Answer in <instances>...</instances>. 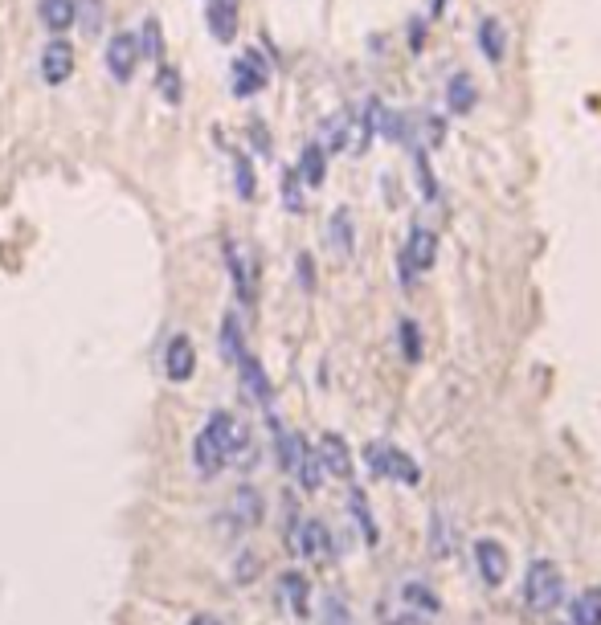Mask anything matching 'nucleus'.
<instances>
[{
  "label": "nucleus",
  "instance_id": "f257e3e1",
  "mask_svg": "<svg viewBox=\"0 0 601 625\" xmlns=\"http://www.w3.org/2000/svg\"><path fill=\"white\" fill-rule=\"evenodd\" d=\"M524 592H527V605L540 609V613H548V609H557L560 601H565V576H560L557 564H548V560H536V564L527 568Z\"/></svg>",
  "mask_w": 601,
  "mask_h": 625
},
{
  "label": "nucleus",
  "instance_id": "f03ea898",
  "mask_svg": "<svg viewBox=\"0 0 601 625\" xmlns=\"http://www.w3.org/2000/svg\"><path fill=\"white\" fill-rule=\"evenodd\" d=\"M369 466L377 478H397V483H405V486L421 483V466L409 454L393 450V445H369Z\"/></svg>",
  "mask_w": 601,
  "mask_h": 625
},
{
  "label": "nucleus",
  "instance_id": "7ed1b4c3",
  "mask_svg": "<svg viewBox=\"0 0 601 625\" xmlns=\"http://www.w3.org/2000/svg\"><path fill=\"white\" fill-rule=\"evenodd\" d=\"M434 258H438V233L413 225L409 246H405V254H401V282H409L413 270H418V274L429 270V266H434Z\"/></svg>",
  "mask_w": 601,
  "mask_h": 625
},
{
  "label": "nucleus",
  "instance_id": "20e7f679",
  "mask_svg": "<svg viewBox=\"0 0 601 625\" xmlns=\"http://www.w3.org/2000/svg\"><path fill=\"white\" fill-rule=\"evenodd\" d=\"M103 58H107V70L115 83H132L135 66H140V42H135V34H115L107 42V50H103Z\"/></svg>",
  "mask_w": 601,
  "mask_h": 625
},
{
  "label": "nucleus",
  "instance_id": "39448f33",
  "mask_svg": "<svg viewBox=\"0 0 601 625\" xmlns=\"http://www.w3.org/2000/svg\"><path fill=\"white\" fill-rule=\"evenodd\" d=\"M266 78H271V66L262 62V54H258V50H250L246 58L233 62V94H238V99L258 94L266 86Z\"/></svg>",
  "mask_w": 601,
  "mask_h": 625
},
{
  "label": "nucleus",
  "instance_id": "423d86ee",
  "mask_svg": "<svg viewBox=\"0 0 601 625\" xmlns=\"http://www.w3.org/2000/svg\"><path fill=\"white\" fill-rule=\"evenodd\" d=\"M70 74H74V45H70L66 37L45 42V50H42V78L50 86H62Z\"/></svg>",
  "mask_w": 601,
  "mask_h": 625
},
{
  "label": "nucleus",
  "instance_id": "0eeeda50",
  "mask_svg": "<svg viewBox=\"0 0 601 625\" xmlns=\"http://www.w3.org/2000/svg\"><path fill=\"white\" fill-rule=\"evenodd\" d=\"M192 372H197V347H192L189 336H172L164 347V376L184 385Z\"/></svg>",
  "mask_w": 601,
  "mask_h": 625
},
{
  "label": "nucleus",
  "instance_id": "6e6552de",
  "mask_svg": "<svg viewBox=\"0 0 601 625\" xmlns=\"http://www.w3.org/2000/svg\"><path fill=\"white\" fill-rule=\"evenodd\" d=\"M295 552L307 560H328L331 556V535L320 519H303L295 527Z\"/></svg>",
  "mask_w": 601,
  "mask_h": 625
},
{
  "label": "nucleus",
  "instance_id": "1a4fd4ad",
  "mask_svg": "<svg viewBox=\"0 0 601 625\" xmlns=\"http://www.w3.org/2000/svg\"><path fill=\"white\" fill-rule=\"evenodd\" d=\"M475 564H478V576H483L487 584H503V576H507L511 560H507V552H503V543L478 540V543H475Z\"/></svg>",
  "mask_w": 601,
  "mask_h": 625
},
{
  "label": "nucleus",
  "instance_id": "9d476101",
  "mask_svg": "<svg viewBox=\"0 0 601 625\" xmlns=\"http://www.w3.org/2000/svg\"><path fill=\"white\" fill-rule=\"evenodd\" d=\"M192 462H197V474L201 478H213V474H222V466L230 458H225V450H222V442H217L209 429H201L197 434V442H192Z\"/></svg>",
  "mask_w": 601,
  "mask_h": 625
},
{
  "label": "nucleus",
  "instance_id": "9b49d317",
  "mask_svg": "<svg viewBox=\"0 0 601 625\" xmlns=\"http://www.w3.org/2000/svg\"><path fill=\"white\" fill-rule=\"evenodd\" d=\"M320 462L331 478H352V450L344 445L340 434H323L320 437Z\"/></svg>",
  "mask_w": 601,
  "mask_h": 625
},
{
  "label": "nucleus",
  "instance_id": "f8f14e48",
  "mask_svg": "<svg viewBox=\"0 0 601 625\" xmlns=\"http://www.w3.org/2000/svg\"><path fill=\"white\" fill-rule=\"evenodd\" d=\"M225 262H230V278H233V290H238L241 303H254V270H250L246 254H241L238 241H225Z\"/></svg>",
  "mask_w": 601,
  "mask_h": 625
},
{
  "label": "nucleus",
  "instance_id": "ddd939ff",
  "mask_svg": "<svg viewBox=\"0 0 601 625\" xmlns=\"http://www.w3.org/2000/svg\"><path fill=\"white\" fill-rule=\"evenodd\" d=\"M315 143H320L323 151H348L352 148V111H340V115L323 119L320 140Z\"/></svg>",
  "mask_w": 601,
  "mask_h": 625
},
{
  "label": "nucleus",
  "instance_id": "4468645a",
  "mask_svg": "<svg viewBox=\"0 0 601 625\" xmlns=\"http://www.w3.org/2000/svg\"><path fill=\"white\" fill-rule=\"evenodd\" d=\"M230 515H233V523H238V527H258V523H262V515H266L262 494H258L254 486H238Z\"/></svg>",
  "mask_w": 601,
  "mask_h": 625
},
{
  "label": "nucleus",
  "instance_id": "2eb2a0df",
  "mask_svg": "<svg viewBox=\"0 0 601 625\" xmlns=\"http://www.w3.org/2000/svg\"><path fill=\"white\" fill-rule=\"evenodd\" d=\"M238 368H241V388L250 393V401H258V405H271V380H266V372H262V364L254 360V356H241L238 360Z\"/></svg>",
  "mask_w": 601,
  "mask_h": 625
},
{
  "label": "nucleus",
  "instance_id": "dca6fc26",
  "mask_svg": "<svg viewBox=\"0 0 601 625\" xmlns=\"http://www.w3.org/2000/svg\"><path fill=\"white\" fill-rule=\"evenodd\" d=\"M328 241H331V249H336L340 258H348L356 249V225H352V213H348V209H336V213H331Z\"/></svg>",
  "mask_w": 601,
  "mask_h": 625
},
{
  "label": "nucleus",
  "instance_id": "f3484780",
  "mask_svg": "<svg viewBox=\"0 0 601 625\" xmlns=\"http://www.w3.org/2000/svg\"><path fill=\"white\" fill-rule=\"evenodd\" d=\"M478 50H483V58L495 62V66H499L503 54H507V34H503V25L495 17L478 21Z\"/></svg>",
  "mask_w": 601,
  "mask_h": 625
},
{
  "label": "nucleus",
  "instance_id": "a211bd4d",
  "mask_svg": "<svg viewBox=\"0 0 601 625\" xmlns=\"http://www.w3.org/2000/svg\"><path fill=\"white\" fill-rule=\"evenodd\" d=\"M323 176H328V151H323L320 143H307L303 156H299V181L311 184V189H320Z\"/></svg>",
  "mask_w": 601,
  "mask_h": 625
},
{
  "label": "nucleus",
  "instance_id": "6ab92c4d",
  "mask_svg": "<svg viewBox=\"0 0 601 625\" xmlns=\"http://www.w3.org/2000/svg\"><path fill=\"white\" fill-rule=\"evenodd\" d=\"M295 478H299V486H303V491H320V486H323V478H328V470H323L320 454H315L307 442H303V450H299Z\"/></svg>",
  "mask_w": 601,
  "mask_h": 625
},
{
  "label": "nucleus",
  "instance_id": "aec40b11",
  "mask_svg": "<svg viewBox=\"0 0 601 625\" xmlns=\"http://www.w3.org/2000/svg\"><path fill=\"white\" fill-rule=\"evenodd\" d=\"M37 17L50 34H62V29L74 25V0H42L37 5Z\"/></svg>",
  "mask_w": 601,
  "mask_h": 625
},
{
  "label": "nucleus",
  "instance_id": "412c9836",
  "mask_svg": "<svg viewBox=\"0 0 601 625\" xmlns=\"http://www.w3.org/2000/svg\"><path fill=\"white\" fill-rule=\"evenodd\" d=\"M475 83H470V74H454L450 83H446V107L454 111V115H467V111H475Z\"/></svg>",
  "mask_w": 601,
  "mask_h": 625
},
{
  "label": "nucleus",
  "instance_id": "4be33fe9",
  "mask_svg": "<svg viewBox=\"0 0 601 625\" xmlns=\"http://www.w3.org/2000/svg\"><path fill=\"white\" fill-rule=\"evenodd\" d=\"M209 29H213L217 42H233V34H238V13H233V0H213V5H209Z\"/></svg>",
  "mask_w": 601,
  "mask_h": 625
},
{
  "label": "nucleus",
  "instance_id": "5701e85b",
  "mask_svg": "<svg viewBox=\"0 0 601 625\" xmlns=\"http://www.w3.org/2000/svg\"><path fill=\"white\" fill-rule=\"evenodd\" d=\"M568 621H573V625H601V589H585L581 597L573 601Z\"/></svg>",
  "mask_w": 601,
  "mask_h": 625
},
{
  "label": "nucleus",
  "instance_id": "b1692460",
  "mask_svg": "<svg viewBox=\"0 0 601 625\" xmlns=\"http://www.w3.org/2000/svg\"><path fill=\"white\" fill-rule=\"evenodd\" d=\"M401 597H405V605H409V609H418V613H429V617H434L438 609H442L438 592L429 589V584H421V581H409V584H405Z\"/></svg>",
  "mask_w": 601,
  "mask_h": 625
},
{
  "label": "nucleus",
  "instance_id": "393cba45",
  "mask_svg": "<svg viewBox=\"0 0 601 625\" xmlns=\"http://www.w3.org/2000/svg\"><path fill=\"white\" fill-rule=\"evenodd\" d=\"M103 21H107V9H103V0H74V25L83 34H99Z\"/></svg>",
  "mask_w": 601,
  "mask_h": 625
},
{
  "label": "nucleus",
  "instance_id": "a878e982",
  "mask_svg": "<svg viewBox=\"0 0 601 625\" xmlns=\"http://www.w3.org/2000/svg\"><path fill=\"white\" fill-rule=\"evenodd\" d=\"M282 597H287V605L303 617L307 613V601H311V589H307V581L299 572H287V576H282Z\"/></svg>",
  "mask_w": 601,
  "mask_h": 625
},
{
  "label": "nucleus",
  "instance_id": "bb28decb",
  "mask_svg": "<svg viewBox=\"0 0 601 625\" xmlns=\"http://www.w3.org/2000/svg\"><path fill=\"white\" fill-rule=\"evenodd\" d=\"M222 352H225V360H233V364L246 356V347H241V323L233 319V315L222 319Z\"/></svg>",
  "mask_w": 601,
  "mask_h": 625
},
{
  "label": "nucleus",
  "instance_id": "cd10ccee",
  "mask_svg": "<svg viewBox=\"0 0 601 625\" xmlns=\"http://www.w3.org/2000/svg\"><path fill=\"white\" fill-rule=\"evenodd\" d=\"M279 192H282V205H287V213H303V184H299V172L295 168H287L279 181Z\"/></svg>",
  "mask_w": 601,
  "mask_h": 625
},
{
  "label": "nucleus",
  "instance_id": "c85d7f7f",
  "mask_svg": "<svg viewBox=\"0 0 601 625\" xmlns=\"http://www.w3.org/2000/svg\"><path fill=\"white\" fill-rule=\"evenodd\" d=\"M352 515H356V523H360V532H364V543H377V523H372V511H369V499H364V491H352Z\"/></svg>",
  "mask_w": 601,
  "mask_h": 625
},
{
  "label": "nucleus",
  "instance_id": "c756f323",
  "mask_svg": "<svg viewBox=\"0 0 601 625\" xmlns=\"http://www.w3.org/2000/svg\"><path fill=\"white\" fill-rule=\"evenodd\" d=\"M135 42H140V58H160V50H164L156 21H143V37H135Z\"/></svg>",
  "mask_w": 601,
  "mask_h": 625
},
{
  "label": "nucleus",
  "instance_id": "7c9ffc66",
  "mask_svg": "<svg viewBox=\"0 0 601 625\" xmlns=\"http://www.w3.org/2000/svg\"><path fill=\"white\" fill-rule=\"evenodd\" d=\"M233 172H238V197L250 200V197H254V168H250V160L241 156V151L233 156Z\"/></svg>",
  "mask_w": 601,
  "mask_h": 625
},
{
  "label": "nucleus",
  "instance_id": "2f4dec72",
  "mask_svg": "<svg viewBox=\"0 0 601 625\" xmlns=\"http://www.w3.org/2000/svg\"><path fill=\"white\" fill-rule=\"evenodd\" d=\"M323 625H352L348 605L340 597H323Z\"/></svg>",
  "mask_w": 601,
  "mask_h": 625
},
{
  "label": "nucleus",
  "instance_id": "473e14b6",
  "mask_svg": "<svg viewBox=\"0 0 601 625\" xmlns=\"http://www.w3.org/2000/svg\"><path fill=\"white\" fill-rule=\"evenodd\" d=\"M401 347H405V360H421V331L409 319H401Z\"/></svg>",
  "mask_w": 601,
  "mask_h": 625
},
{
  "label": "nucleus",
  "instance_id": "72a5a7b5",
  "mask_svg": "<svg viewBox=\"0 0 601 625\" xmlns=\"http://www.w3.org/2000/svg\"><path fill=\"white\" fill-rule=\"evenodd\" d=\"M418 181H421V192H426L429 200L438 197V181H434V168H429V156L426 151H418Z\"/></svg>",
  "mask_w": 601,
  "mask_h": 625
},
{
  "label": "nucleus",
  "instance_id": "f704fd0d",
  "mask_svg": "<svg viewBox=\"0 0 601 625\" xmlns=\"http://www.w3.org/2000/svg\"><path fill=\"white\" fill-rule=\"evenodd\" d=\"M160 94L172 103H181V83H176V70H160Z\"/></svg>",
  "mask_w": 601,
  "mask_h": 625
},
{
  "label": "nucleus",
  "instance_id": "c9c22d12",
  "mask_svg": "<svg viewBox=\"0 0 601 625\" xmlns=\"http://www.w3.org/2000/svg\"><path fill=\"white\" fill-rule=\"evenodd\" d=\"M299 282H303V290H311L315 287V274H311V254H299Z\"/></svg>",
  "mask_w": 601,
  "mask_h": 625
},
{
  "label": "nucleus",
  "instance_id": "e433bc0d",
  "mask_svg": "<svg viewBox=\"0 0 601 625\" xmlns=\"http://www.w3.org/2000/svg\"><path fill=\"white\" fill-rule=\"evenodd\" d=\"M426 132H429V148H438V143H442V119H429Z\"/></svg>",
  "mask_w": 601,
  "mask_h": 625
},
{
  "label": "nucleus",
  "instance_id": "4c0bfd02",
  "mask_svg": "<svg viewBox=\"0 0 601 625\" xmlns=\"http://www.w3.org/2000/svg\"><path fill=\"white\" fill-rule=\"evenodd\" d=\"M254 564H258L254 556H241V564H238V581H250V576H254Z\"/></svg>",
  "mask_w": 601,
  "mask_h": 625
},
{
  "label": "nucleus",
  "instance_id": "58836bf2",
  "mask_svg": "<svg viewBox=\"0 0 601 625\" xmlns=\"http://www.w3.org/2000/svg\"><path fill=\"white\" fill-rule=\"evenodd\" d=\"M189 625H222V621H217V617H192Z\"/></svg>",
  "mask_w": 601,
  "mask_h": 625
}]
</instances>
